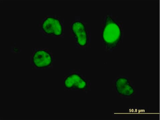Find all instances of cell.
<instances>
[{
  "label": "cell",
  "mask_w": 160,
  "mask_h": 120,
  "mask_svg": "<svg viewBox=\"0 0 160 120\" xmlns=\"http://www.w3.org/2000/svg\"><path fill=\"white\" fill-rule=\"evenodd\" d=\"M122 37V31L118 24L110 16L106 17L102 37L104 43L108 49L117 46Z\"/></svg>",
  "instance_id": "1"
},
{
  "label": "cell",
  "mask_w": 160,
  "mask_h": 120,
  "mask_svg": "<svg viewBox=\"0 0 160 120\" xmlns=\"http://www.w3.org/2000/svg\"><path fill=\"white\" fill-rule=\"evenodd\" d=\"M71 28L78 44L81 47L87 45L88 43V36L83 23L79 21L75 22L72 24Z\"/></svg>",
  "instance_id": "4"
},
{
  "label": "cell",
  "mask_w": 160,
  "mask_h": 120,
  "mask_svg": "<svg viewBox=\"0 0 160 120\" xmlns=\"http://www.w3.org/2000/svg\"><path fill=\"white\" fill-rule=\"evenodd\" d=\"M42 30L46 34L60 36L62 35V27L60 21L55 17H47L43 22Z\"/></svg>",
  "instance_id": "2"
},
{
  "label": "cell",
  "mask_w": 160,
  "mask_h": 120,
  "mask_svg": "<svg viewBox=\"0 0 160 120\" xmlns=\"http://www.w3.org/2000/svg\"><path fill=\"white\" fill-rule=\"evenodd\" d=\"M32 61L37 68L42 69L50 66L52 63V59L49 52L45 50H39L33 54Z\"/></svg>",
  "instance_id": "3"
},
{
  "label": "cell",
  "mask_w": 160,
  "mask_h": 120,
  "mask_svg": "<svg viewBox=\"0 0 160 120\" xmlns=\"http://www.w3.org/2000/svg\"><path fill=\"white\" fill-rule=\"evenodd\" d=\"M116 91L118 94L125 97H130L134 94V90L127 78L121 77L115 82Z\"/></svg>",
  "instance_id": "6"
},
{
  "label": "cell",
  "mask_w": 160,
  "mask_h": 120,
  "mask_svg": "<svg viewBox=\"0 0 160 120\" xmlns=\"http://www.w3.org/2000/svg\"><path fill=\"white\" fill-rule=\"evenodd\" d=\"M65 87L68 89L75 88L80 90H84L87 87L86 81L78 74L74 73L68 76L64 82Z\"/></svg>",
  "instance_id": "5"
}]
</instances>
